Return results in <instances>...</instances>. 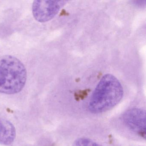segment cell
Wrapping results in <instances>:
<instances>
[{"label":"cell","mask_w":146,"mask_h":146,"mask_svg":"<svg viewBox=\"0 0 146 146\" xmlns=\"http://www.w3.org/2000/svg\"><path fill=\"white\" fill-rule=\"evenodd\" d=\"M62 2L56 1H35L32 5L34 17L40 23L51 20L59 11Z\"/></svg>","instance_id":"cell-3"},{"label":"cell","mask_w":146,"mask_h":146,"mask_svg":"<svg viewBox=\"0 0 146 146\" xmlns=\"http://www.w3.org/2000/svg\"><path fill=\"white\" fill-rule=\"evenodd\" d=\"M16 135V130L13 125L10 121L0 117V144H11Z\"/></svg>","instance_id":"cell-5"},{"label":"cell","mask_w":146,"mask_h":146,"mask_svg":"<svg viewBox=\"0 0 146 146\" xmlns=\"http://www.w3.org/2000/svg\"><path fill=\"white\" fill-rule=\"evenodd\" d=\"M125 125L143 138L146 137V113L143 110L134 108L126 111L122 117Z\"/></svg>","instance_id":"cell-4"},{"label":"cell","mask_w":146,"mask_h":146,"mask_svg":"<svg viewBox=\"0 0 146 146\" xmlns=\"http://www.w3.org/2000/svg\"><path fill=\"white\" fill-rule=\"evenodd\" d=\"M123 95V87L113 75L106 74L96 87L90 100L91 112L100 113L110 110L118 104Z\"/></svg>","instance_id":"cell-1"},{"label":"cell","mask_w":146,"mask_h":146,"mask_svg":"<svg viewBox=\"0 0 146 146\" xmlns=\"http://www.w3.org/2000/svg\"><path fill=\"white\" fill-rule=\"evenodd\" d=\"M72 146H98V144L90 139L81 138L75 141Z\"/></svg>","instance_id":"cell-6"},{"label":"cell","mask_w":146,"mask_h":146,"mask_svg":"<svg viewBox=\"0 0 146 146\" xmlns=\"http://www.w3.org/2000/svg\"><path fill=\"white\" fill-rule=\"evenodd\" d=\"M24 65L11 55L0 57V93L13 94L23 90L27 80Z\"/></svg>","instance_id":"cell-2"},{"label":"cell","mask_w":146,"mask_h":146,"mask_svg":"<svg viewBox=\"0 0 146 146\" xmlns=\"http://www.w3.org/2000/svg\"><path fill=\"white\" fill-rule=\"evenodd\" d=\"M98 146H102V145H98Z\"/></svg>","instance_id":"cell-7"}]
</instances>
